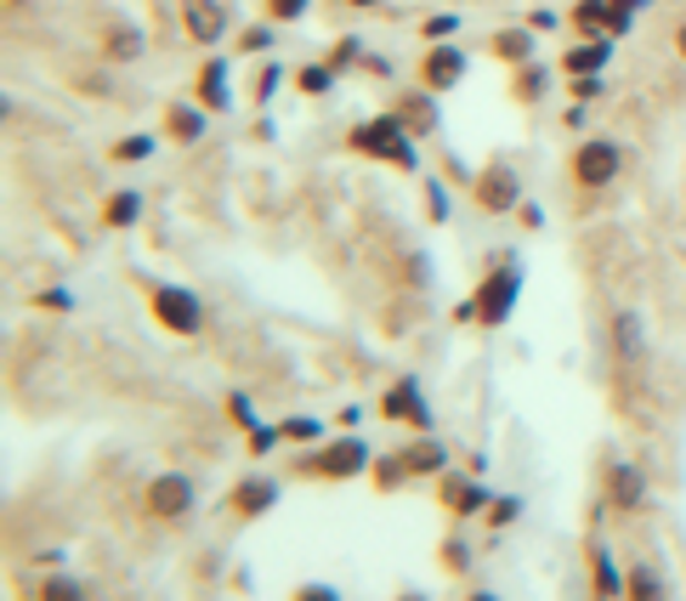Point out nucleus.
Here are the masks:
<instances>
[{
	"instance_id": "nucleus-1",
	"label": "nucleus",
	"mask_w": 686,
	"mask_h": 601,
	"mask_svg": "<svg viewBox=\"0 0 686 601\" xmlns=\"http://www.w3.org/2000/svg\"><path fill=\"white\" fill-rule=\"evenodd\" d=\"M347 147L364 160H386V165H398V171H420V136L398 120V109L391 114H375L364 125L347 131Z\"/></svg>"
},
{
	"instance_id": "nucleus-2",
	"label": "nucleus",
	"mask_w": 686,
	"mask_h": 601,
	"mask_svg": "<svg viewBox=\"0 0 686 601\" xmlns=\"http://www.w3.org/2000/svg\"><path fill=\"white\" fill-rule=\"evenodd\" d=\"M375 466V448L364 437H335V442H318L307 460H296V477H318V482H352V477H369Z\"/></svg>"
},
{
	"instance_id": "nucleus-3",
	"label": "nucleus",
	"mask_w": 686,
	"mask_h": 601,
	"mask_svg": "<svg viewBox=\"0 0 686 601\" xmlns=\"http://www.w3.org/2000/svg\"><path fill=\"white\" fill-rule=\"evenodd\" d=\"M516 295H522V267H516V256H500L494 267H488V278L477 284V324L500 329L516 313Z\"/></svg>"
},
{
	"instance_id": "nucleus-4",
	"label": "nucleus",
	"mask_w": 686,
	"mask_h": 601,
	"mask_svg": "<svg viewBox=\"0 0 686 601\" xmlns=\"http://www.w3.org/2000/svg\"><path fill=\"white\" fill-rule=\"evenodd\" d=\"M193 506H199V488H193L187 471H160L142 488V517L149 522H187Z\"/></svg>"
},
{
	"instance_id": "nucleus-5",
	"label": "nucleus",
	"mask_w": 686,
	"mask_h": 601,
	"mask_svg": "<svg viewBox=\"0 0 686 601\" xmlns=\"http://www.w3.org/2000/svg\"><path fill=\"white\" fill-rule=\"evenodd\" d=\"M149 313L171 335H199L205 329V300L187 284H149Z\"/></svg>"
},
{
	"instance_id": "nucleus-6",
	"label": "nucleus",
	"mask_w": 686,
	"mask_h": 601,
	"mask_svg": "<svg viewBox=\"0 0 686 601\" xmlns=\"http://www.w3.org/2000/svg\"><path fill=\"white\" fill-rule=\"evenodd\" d=\"M618 171H624V147H618L613 136H584V142L573 147V182H579L584 193L613 187Z\"/></svg>"
},
{
	"instance_id": "nucleus-7",
	"label": "nucleus",
	"mask_w": 686,
	"mask_h": 601,
	"mask_svg": "<svg viewBox=\"0 0 686 601\" xmlns=\"http://www.w3.org/2000/svg\"><path fill=\"white\" fill-rule=\"evenodd\" d=\"M471 198H477V211H488V216H511L522 205V176L505 160H494V165H482L471 176Z\"/></svg>"
},
{
	"instance_id": "nucleus-8",
	"label": "nucleus",
	"mask_w": 686,
	"mask_h": 601,
	"mask_svg": "<svg viewBox=\"0 0 686 601\" xmlns=\"http://www.w3.org/2000/svg\"><path fill=\"white\" fill-rule=\"evenodd\" d=\"M437 506H443L449 517H460V522H471V517H488L494 488H482L477 477H460V471H443L437 477Z\"/></svg>"
},
{
	"instance_id": "nucleus-9",
	"label": "nucleus",
	"mask_w": 686,
	"mask_h": 601,
	"mask_svg": "<svg viewBox=\"0 0 686 601\" xmlns=\"http://www.w3.org/2000/svg\"><path fill=\"white\" fill-rule=\"evenodd\" d=\"M278 499H284L278 477H244V482H233V493L222 499V506H227L233 522H262L267 511H278Z\"/></svg>"
},
{
	"instance_id": "nucleus-10",
	"label": "nucleus",
	"mask_w": 686,
	"mask_h": 601,
	"mask_svg": "<svg viewBox=\"0 0 686 601\" xmlns=\"http://www.w3.org/2000/svg\"><path fill=\"white\" fill-rule=\"evenodd\" d=\"M465 74H471V58L460 52V45H449V40H437L431 52L420 58V85H426V91H437V96L454 91Z\"/></svg>"
},
{
	"instance_id": "nucleus-11",
	"label": "nucleus",
	"mask_w": 686,
	"mask_h": 601,
	"mask_svg": "<svg viewBox=\"0 0 686 601\" xmlns=\"http://www.w3.org/2000/svg\"><path fill=\"white\" fill-rule=\"evenodd\" d=\"M380 420H409L414 431H431V409H426V391H420L414 375H403V380L386 386V397H380Z\"/></svg>"
},
{
	"instance_id": "nucleus-12",
	"label": "nucleus",
	"mask_w": 686,
	"mask_h": 601,
	"mask_svg": "<svg viewBox=\"0 0 686 601\" xmlns=\"http://www.w3.org/2000/svg\"><path fill=\"white\" fill-rule=\"evenodd\" d=\"M607 506L624 511V517L647 506V471L635 460H618V455L607 460Z\"/></svg>"
},
{
	"instance_id": "nucleus-13",
	"label": "nucleus",
	"mask_w": 686,
	"mask_h": 601,
	"mask_svg": "<svg viewBox=\"0 0 686 601\" xmlns=\"http://www.w3.org/2000/svg\"><path fill=\"white\" fill-rule=\"evenodd\" d=\"M227 0H182V29L193 45H216L227 34Z\"/></svg>"
},
{
	"instance_id": "nucleus-14",
	"label": "nucleus",
	"mask_w": 686,
	"mask_h": 601,
	"mask_svg": "<svg viewBox=\"0 0 686 601\" xmlns=\"http://www.w3.org/2000/svg\"><path fill=\"white\" fill-rule=\"evenodd\" d=\"M624 584H629V568H618L613 550L602 539H591V595L596 601H624Z\"/></svg>"
},
{
	"instance_id": "nucleus-15",
	"label": "nucleus",
	"mask_w": 686,
	"mask_h": 601,
	"mask_svg": "<svg viewBox=\"0 0 686 601\" xmlns=\"http://www.w3.org/2000/svg\"><path fill=\"white\" fill-rule=\"evenodd\" d=\"M613 63V34H584L579 45H567L562 52V74H602Z\"/></svg>"
},
{
	"instance_id": "nucleus-16",
	"label": "nucleus",
	"mask_w": 686,
	"mask_h": 601,
	"mask_svg": "<svg viewBox=\"0 0 686 601\" xmlns=\"http://www.w3.org/2000/svg\"><path fill=\"white\" fill-rule=\"evenodd\" d=\"M205 131H211V109L205 103H171L165 109V136L171 142L193 147V142H205Z\"/></svg>"
},
{
	"instance_id": "nucleus-17",
	"label": "nucleus",
	"mask_w": 686,
	"mask_h": 601,
	"mask_svg": "<svg viewBox=\"0 0 686 601\" xmlns=\"http://www.w3.org/2000/svg\"><path fill=\"white\" fill-rule=\"evenodd\" d=\"M398 120H403L414 136H431L437 125H443V109H437V91H426V85H420V91H403V96H398Z\"/></svg>"
},
{
	"instance_id": "nucleus-18",
	"label": "nucleus",
	"mask_w": 686,
	"mask_h": 601,
	"mask_svg": "<svg viewBox=\"0 0 686 601\" xmlns=\"http://www.w3.org/2000/svg\"><path fill=\"white\" fill-rule=\"evenodd\" d=\"M613 353H618L624 364H642V353H647V324H642V313H629V307L613 313Z\"/></svg>"
},
{
	"instance_id": "nucleus-19",
	"label": "nucleus",
	"mask_w": 686,
	"mask_h": 601,
	"mask_svg": "<svg viewBox=\"0 0 686 601\" xmlns=\"http://www.w3.org/2000/svg\"><path fill=\"white\" fill-rule=\"evenodd\" d=\"M403 455V466H409V477H443L449 471V448L437 442L431 431H420V442H409V448H398Z\"/></svg>"
},
{
	"instance_id": "nucleus-20",
	"label": "nucleus",
	"mask_w": 686,
	"mask_h": 601,
	"mask_svg": "<svg viewBox=\"0 0 686 601\" xmlns=\"http://www.w3.org/2000/svg\"><path fill=\"white\" fill-rule=\"evenodd\" d=\"M193 91H199V103H205L211 114L233 109V85H227V58H205L199 80H193Z\"/></svg>"
},
{
	"instance_id": "nucleus-21",
	"label": "nucleus",
	"mask_w": 686,
	"mask_h": 601,
	"mask_svg": "<svg viewBox=\"0 0 686 601\" xmlns=\"http://www.w3.org/2000/svg\"><path fill=\"white\" fill-rule=\"evenodd\" d=\"M142 52H149V34H142L136 23H114V29L103 34V58H109V63H136Z\"/></svg>"
},
{
	"instance_id": "nucleus-22",
	"label": "nucleus",
	"mask_w": 686,
	"mask_h": 601,
	"mask_svg": "<svg viewBox=\"0 0 686 601\" xmlns=\"http://www.w3.org/2000/svg\"><path fill=\"white\" fill-rule=\"evenodd\" d=\"M624 601H669V579L653 568V562H629V584H624Z\"/></svg>"
},
{
	"instance_id": "nucleus-23",
	"label": "nucleus",
	"mask_w": 686,
	"mask_h": 601,
	"mask_svg": "<svg viewBox=\"0 0 686 601\" xmlns=\"http://www.w3.org/2000/svg\"><path fill=\"white\" fill-rule=\"evenodd\" d=\"M533 29H500L494 40H488V52H494L500 63H511V69H522V63H533Z\"/></svg>"
},
{
	"instance_id": "nucleus-24",
	"label": "nucleus",
	"mask_w": 686,
	"mask_h": 601,
	"mask_svg": "<svg viewBox=\"0 0 686 601\" xmlns=\"http://www.w3.org/2000/svg\"><path fill=\"white\" fill-rule=\"evenodd\" d=\"M136 222H142V193H136V187H120V193L103 198V227L125 233V227H136Z\"/></svg>"
},
{
	"instance_id": "nucleus-25",
	"label": "nucleus",
	"mask_w": 686,
	"mask_h": 601,
	"mask_svg": "<svg viewBox=\"0 0 686 601\" xmlns=\"http://www.w3.org/2000/svg\"><path fill=\"white\" fill-rule=\"evenodd\" d=\"M545 91H551V69H545V63H522V69H516V80H511L516 103H539Z\"/></svg>"
},
{
	"instance_id": "nucleus-26",
	"label": "nucleus",
	"mask_w": 686,
	"mask_h": 601,
	"mask_svg": "<svg viewBox=\"0 0 686 601\" xmlns=\"http://www.w3.org/2000/svg\"><path fill=\"white\" fill-rule=\"evenodd\" d=\"M369 482H375L380 493H398V488H409V466H403V455H375V466H369Z\"/></svg>"
},
{
	"instance_id": "nucleus-27",
	"label": "nucleus",
	"mask_w": 686,
	"mask_h": 601,
	"mask_svg": "<svg viewBox=\"0 0 686 601\" xmlns=\"http://www.w3.org/2000/svg\"><path fill=\"white\" fill-rule=\"evenodd\" d=\"M34 601H91V595H85V584L74 573H45L34 584Z\"/></svg>"
},
{
	"instance_id": "nucleus-28",
	"label": "nucleus",
	"mask_w": 686,
	"mask_h": 601,
	"mask_svg": "<svg viewBox=\"0 0 686 601\" xmlns=\"http://www.w3.org/2000/svg\"><path fill=\"white\" fill-rule=\"evenodd\" d=\"M573 23H579V34H607L613 29V0H579Z\"/></svg>"
},
{
	"instance_id": "nucleus-29",
	"label": "nucleus",
	"mask_w": 686,
	"mask_h": 601,
	"mask_svg": "<svg viewBox=\"0 0 686 601\" xmlns=\"http://www.w3.org/2000/svg\"><path fill=\"white\" fill-rule=\"evenodd\" d=\"M154 147H160V136L142 131V136H120V142L109 147V154H114V165H136V160H149Z\"/></svg>"
},
{
	"instance_id": "nucleus-30",
	"label": "nucleus",
	"mask_w": 686,
	"mask_h": 601,
	"mask_svg": "<svg viewBox=\"0 0 686 601\" xmlns=\"http://www.w3.org/2000/svg\"><path fill=\"white\" fill-rule=\"evenodd\" d=\"M335 63H307V69H296V91H307V96H324L329 85H335Z\"/></svg>"
},
{
	"instance_id": "nucleus-31",
	"label": "nucleus",
	"mask_w": 686,
	"mask_h": 601,
	"mask_svg": "<svg viewBox=\"0 0 686 601\" xmlns=\"http://www.w3.org/2000/svg\"><path fill=\"white\" fill-rule=\"evenodd\" d=\"M227 420L238 426V431H256L262 420H256V404H250V391H227Z\"/></svg>"
},
{
	"instance_id": "nucleus-32",
	"label": "nucleus",
	"mask_w": 686,
	"mask_h": 601,
	"mask_svg": "<svg viewBox=\"0 0 686 601\" xmlns=\"http://www.w3.org/2000/svg\"><path fill=\"white\" fill-rule=\"evenodd\" d=\"M278 431H284V442H318V437H324V420L296 415V420H278Z\"/></svg>"
},
{
	"instance_id": "nucleus-33",
	"label": "nucleus",
	"mask_w": 686,
	"mask_h": 601,
	"mask_svg": "<svg viewBox=\"0 0 686 601\" xmlns=\"http://www.w3.org/2000/svg\"><path fill=\"white\" fill-rule=\"evenodd\" d=\"M516 517H522V499L516 493H505V499L494 493V506H488V528H511Z\"/></svg>"
},
{
	"instance_id": "nucleus-34",
	"label": "nucleus",
	"mask_w": 686,
	"mask_h": 601,
	"mask_svg": "<svg viewBox=\"0 0 686 601\" xmlns=\"http://www.w3.org/2000/svg\"><path fill=\"white\" fill-rule=\"evenodd\" d=\"M313 12V0H267V18L273 23H301Z\"/></svg>"
},
{
	"instance_id": "nucleus-35",
	"label": "nucleus",
	"mask_w": 686,
	"mask_h": 601,
	"mask_svg": "<svg viewBox=\"0 0 686 601\" xmlns=\"http://www.w3.org/2000/svg\"><path fill=\"white\" fill-rule=\"evenodd\" d=\"M284 80H289L284 63H262V74H256V103H273V91H278Z\"/></svg>"
},
{
	"instance_id": "nucleus-36",
	"label": "nucleus",
	"mask_w": 686,
	"mask_h": 601,
	"mask_svg": "<svg viewBox=\"0 0 686 601\" xmlns=\"http://www.w3.org/2000/svg\"><path fill=\"white\" fill-rule=\"evenodd\" d=\"M267 45H273V23H256V29L238 34V52H250V58H262Z\"/></svg>"
},
{
	"instance_id": "nucleus-37",
	"label": "nucleus",
	"mask_w": 686,
	"mask_h": 601,
	"mask_svg": "<svg viewBox=\"0 0 686 601\" xmlns=\"http://www.w3.org/2000/svg\"><path fill=\"white\" fill-rule=\"evenodd\" d=\"M420 34H426V40L437 45V40H449V34H460V18H454V12H437V18H426V29H420Z\"/></svg>"
},
{
	"instance_id": "nucleus-38",
	"label": "nucleus",
	"mask_w": 686,
	"mask_h": 601,
	"mask_svg": "<svg viewBox=\"0 0 686 601\" xmlns=\"http://www.w3.org/2000/svg\"><path fill=\"white\" fill-rule=\"evenodd\" d=\"M278 442H284V431H278V426H256V431H250V442H244V448H250V455L262 460V455H273Z\"/></svg>"
},
{
	"instance_id": "nucleus-39",
	"label": "nucleus",
	"mask_w": 686,
	"mask_h": 601,
	"mask_svg": "<svg viewBox=\"0 0 686 601\" xmlns=\"http://www.w3.org/2000/svg\"><path fill=\"white\" fill-rule=\"evenodd\" d=\"M289 601H347V595H340L335 584H324V579H313V584H296V595H289Z\"/></svg>"
},
{
	"instance_id": "nucleus-40",
	"label": "nucleus",
	"mask_w": 686,
	"mask_h": 601,
	"mask_svg": "<svg viewBox=\"0 0 686 601\" xmlns=\"http://www.w3.org/2000/svg\"><path fill=\"white\" fill-rule=\"evenodd\" d=\"M329 63H335V69H352V63H364V40H358V34H347V40L335 45V58H329Z\"/></svg>"
},
{
	"instance_id": "nucleus-41",
	"label": "nucleus",
	"mask_w": 686,
	"mask_h": 601,
	"mask_svg": "<svg viewBox=\"0 0 686 601\" xmlns=\"http://www.w3.org/2000/svg\"><path fill=\"white\" fill-rule=\"evenodd\" d=\"M437 557H443V568H449V573H465V568H471V550H465L460 539H449L443 550H437Z\"/></svg>"
},
{
	"instance_id": "nucleus-42",
	"label": "nucleus",
	"mask_w": 686,
	"mask_h": 601,
	"mask_svg": "<svg viewBox=\"0 0 686 601\" xmlns=\"http://www.w3.org/2000/svg\"><path fill=\"white\" fill-rule=\"evenodd\" d=\"M426 211H431V222H449V193H443V182H426Z\"/></svg>"
},
{
	"instance_id": "nucleus-43",
	"label": "nucleus",
	"mask_w": 686,
	"mask_h": 601,
	"mask_svg": "<svg viewBox=\"0 0 686 601\" xmlns=\"http://www.w3.org/2000/svg\"><path fill=\"white\" fill-rule=\"evenodd\" d=\"M34 307H40V313H69V307H74V295H69V289H40V295H34Z\"/></svg>"
},
{
	"instance_id": "nucleus-44",
	"label": "nucleus",
	"mask_w": 686,
	"mask_h": 601,
	"mask_svg": "<svg viewBox=\"0 0 686 601\" xmlns=\"http://www.w3.org/2000/svg\"><path fill=\"white\" fill-rule=\"evenodd\" d=\"M602 91H607V85H602V74H573V96H579V103H596Z\"/></svg>"
},
{
	"instance_id": "nucleus-45",
	"label": "nucleus",
	"mask_w": 686,
	"mask_h": 601,
	"mask_svg": "<svg viewBox=\"0 0 686 601\" xmlns=\"http://www.w3.org/2000/svg\"><path fill=\"white\" fill-rule=\"evenodd\" d=\"M556 23H562V18H556L551 7H539V12L528 18V29H533V34H545V29H556Z\"/></svg>"
},
{
	"instance_id": "nucleus-46",
	"label": "nucleus",
	"mask_w": 686,
	"mask_h": 601,
	"mask_svg": "<svg viewBox=\"0 0 686 601\" xmlns=\"http://www.w3.org/2000/svg\"><path fill=\"white\" fill-rule=\"evenodd\" d=\"M454 324H477V295H465L460 307H454Z\"/></svg>"
},
{
	"instance_id": "nucleus-47",
	"label": "nucleus",
	"mask_w": 686,
	"mask_h": 601,
	"mask_svg": "<svg viewBox=\"0 0 686 601\" xmlns=\"http://www.w3.org/2000/svg\"><path fill=\"white\" fill-rule=\"evenodd\" d=\"M516 216H522V227H539V222H545V211H539V205H516Z\"/></svg>"
},
{
	"instance_id": "nucleus-48",
	"label": "nucleus",
	"mask_w": 686,
	"mask_h": 601,
	"mask_svg": "<svg viewBox=\"0 0 686 601\" xmlns=\"http://www.w3.org/2000/svg\"><path fill=\"white\" fill-rule=\"evenodd\" d=\"M613 7H618V12H629V18H635V12H647V7H653V0H613Z\"/></svg>"
},
{
	"instance_id": "nucleus-49",
	"label": "nucleus",
	"mask_w": 686,
	"mask_h": 601,
	"mask_svg": "<svg viewBox=\"0 0 686 601\" xmlns=\"http://www.w3.org/2000/svg\"><path fill=\"white\" fill-rule=\"evenodd\" d=\"M675 52H680V63H686V23L675 29Z\"/></svg>"
},
{
	"instance_id": "nucleus-50",
	"label": "nucleus",
	"mask_w": 686,
	"mask_h": 601,
	"mask_svg": "<svg viewBox=\"0 0 686 601\" xmlns=\"http://www.w3.org/2000/svg\"><path fill=\"white\" fill-rule=\"evenodd\" d=\"M347 7H358V12H375V7H386V0H347Z\"/></svg>"
},
{
	"instance_id": "nucleus-51",
	"label": "nucleus",
	"mask_w": 686,
	"mask_h": 601,
	"mask_svg": "<svg viewBox=\"0 0 686 601\" xmlns=\"http://www.w3.org/2000/svg\"><path fill=\"white\" fill-rule=\"evenodd\" d=\"M391 601H431V595H420V590H398V595H391Z\"/></svg>"
},
{
	"instance_id": "nucleus-52",
	"label": "nucleus",
	"mask_w": 686,
	"mask_h": 601,
	"mask_svg": "<svg viewBox=\"0 0 686 601\" xmlns=\"http://www.w3.org/2000/svg\"><path fill=\"white\" fill-rule=\"evenodd\" d=\"M465 601H500V595H494V590H471Z\"/></svg>"
},
{
	"instance_id": "nucleus-53",
	"label": "nucleus",
	"mask_w": 686,
	"mask_h": 601,
	"mask_svg": "<svg viewBox=\"0 0 686 601\" xmlns=\"http://www.w3.org/2000/svg\"><path fill=\"white\" fill-rule=\"evenodd\" d=\"M12 7H29V0H12Z\"/></svg>"
}]
</instances>
